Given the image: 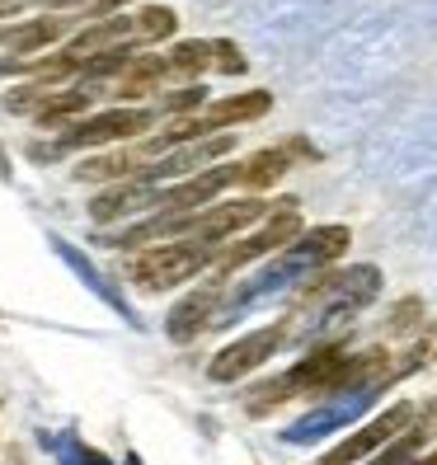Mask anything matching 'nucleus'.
Wrapping results in <instances>:
<instances>
[{
    "label": "nucleus",
    "instance_id": "obj_23",
    "mask_svg": "<svg viewBox=\"0 0 437 465\" xmlns=\"http://www.w3.org/2000/svg\"><path fill=\"white\" fill-rule=\"evenodd\" d=\"M419 315H423V306H419V301H400V306H395V330H419Z\"/></svg>",
    "mask_w": 437,
    "mask_h": 465
},
{
    "label": "nucleus",
    "instance_id": "obj_12",
    "mask_svg": "<svg viewBox=\"0 0 437 465\" xmlns=\"http://www.w3.org/2000/svg\"><path fill=\"white\" fill-rule=\"evenodd\" d=\"M292 165H296V146H263L244 160V165H235V183L250 188V193H263V188H273Z\"/></svg>",
    "mask_w": 437,
    "mask_h": 465
},
{
    "label": "nucleus",
    "instance_id": "obj_9",
    "mask_svg": "<svg viewBox=\"0 0 437 465\" xmlns=\"http://www.w3.org/2000/svg\"><path fill=\"white\" fill-rule=\"evenodd\" d=\"M222 306H226V282H207V287H194L179 306L170 311L165 320V334L174 343H194L203 330H212L222 320Z\"/></svg>",
    "mask_w": 437,
    "mask_h": 465
},
{
    "label": "nucleus",
    "instance_id": "obj_17",
    "mask_svg": "<svg viewBox=\"0 0 437 465\" xmlns=\"http://www.w3.org/2000/svg\"><path fill=\"white\" fill-rule=\"evenodd\" d=\"M212 66V43H203V38H184V43H174L170 47V57H165V71H170V80H194L203 75Z\"/></svg>",
    "mask_w": 437,
    "mask_h": 465
},
{
    "label": "nucleus",
    "instance_id": "obj_3",
    "mask_svg": "<svg viewBox=\"0 0 437 465\" xmlns=\"http://www.w3.org/2000/svg\"><path fill=\"white\" fill-rule=\"evenodd\" d=\"M212 259H216V250H207L198 240H170V244H151V250L132 254L127 272L142 292H170V287L194 282L198 272H207Z\"/></svg>",
    "mask_w": 437,
    "mask_h": 465
},
{
    "label": "nucleus",
    "instance_id": "obj_21",
    "mask_svg": "<svg viewBox=\"0 0 437 465\" xmlns=\"http://www.w3.org/2000/svg\"><path fill=\"white\" fill-rule=\"evenodd\" d=\"M212 66L226 71V75H244V66H250V62L240 57V47H235L231 38H216V43H212Z\"/></svg>",
    "mask_w": 437,
    "mask_h": 465
},
{
    "label": "nucleus",
    "instance_id": "obj_19",
    "mask_svg": "<svg viewBox=\"0 0 437 465\" xmlns=\"http://www.w3.org/2000/svg\"><path fill=\"white\" fill-rule=\"evenodd\" d=\"M423 442H428V432L423 428H409V432H400L395 442L386 447V451H376L372 460H363V465H414L419 460V451H423Z\"/></svg>",
    "mask_w": 437,
    "mask_h": 465
},
{
    "label": "nucleus",
    "instance_id": "obj_22",
    "mask_svg": "<svg viewBox=\"0 0 437 465\" xmlns=\"http://www.w3.org/2000/svg\"><path fill=\"white\" fill-rule=\"evenodd\" d=\"M203 104H207V90H203V85H184L179 94L165 99V108H174V114H184V118H188V114H198Z\"/></svg>",
    "mask_w": 437,
    "mask_h": 465
},
{
    "label": "nucleus",
    "instance_id": "obj_15",
    "mask_svg": "<svg viewBox=\"0 0 437 465\" xmlns=\"http://www.w3.org/2000/svg\"><path fill=\"white\" fill-rule=\"evenodd\" d=\"M170 80L165 71V57H151V52H136V57L127 62V71L118 75V94L123 99H142V94H155L160 85Z\"/></svg>",
    "mask_w": 437,
    "mask_h": 465
},
{
    "label": "nucleus",
    "instance_id": "obj_13",
    "mask_svg": "<svg viewBox=\"0 0 437 465\" xmlns=\"http://www.w3.org/2000/svg\"><path fill=\"white\" fill-rule=\"evenodd\" d=\"M367 400H372V391H353V395H343L339 404H324V409H315V414H306L302 423H292L283 437H287V442H315V437H324V432H334L339 423H348Z\"/></svg>",
    "mask_w": 437,
    "mask_h": 465
},
{
    "label": "nucleus",
    "instance_id": "obj_20",
    "mask_svg": "<svg viewBox=\"0 0 437 465\" xmlns=\"http://www.w3.org/2000/svg\"><path fill=\"white\" fill-rule=\"evenodd\" d=\"M432 358H437V324H432L428 334H419L414 343H409V348L400 352V362H391V367H386V381H395V376H404V371H419V367H428Z\"/></svg>",
    "mask_w": 437,
    "mask_h": 465
},
{
    "label": "nucleus",
    "instance_id": "obj_16",
    "mask_svg": "<svg viewBox=\"0 0 437 465\" xmlns=\"http://www.w3.org/2000/svg\"><path fill=\"white\" fill-rule=\"evenodd\" d=\"M90 104H94V90L90 85H80V90H52L43 99V108L34 114V123H43V127H71Z\"/></svg>",
    "mask_w": 437,
    "mask_h": 465
},
{
    "label": "nucleus",
    "instance_id": "obj_10",
    "mask_svg": "<svg viewBox=\"0 0 437 465\" xmlns=\"http://www.w3.org/2000/svg\"><path fill=\"white\" fill-rule=\"evenodd\" d=\"M160 203V188L155 183H142V179H127V183H108L104 193L90 198V216L104 226L114 222H127V216H151Z\"/></svg>",
    "mask_w": 437,
    "mask_h": 465
},
{
    "label": "nucleus",
    "instance_id": "obj_27",
    "mask_svg": "<svg viewBox=\"0 0 437 465\" xmlns=\"http://www.w3.org/2000/svg\"><path fill=\"white\" fill-rule=\"evenodd\" d=\"M15 29H19V24H0V43H5V47H10V38H15Z\"/></svg>",
    "mask_w": 437,
    "mask_h": 465
},
{
    "label": "nucleus",
    "instance_id": "obj_4",
    "mask_svg": "<svg viewBox=\"0 0 437 465\" xmlns=\"http://www.w3.org/2000/svg\"><path fill=\"white\" fill-rule=\"evenodd\" d=\"M296 240H302V212H296V203H292V198L273 203V212L263 216V226H259L254 235H244V240L226 244V250H216V259H212L216 282H226L231 272L250 268V263H259V259H268V254H283L287 244H296Z\"/></svg>",
    "mask_w": 437,
    "mask_h": 465
},
{
    "label": "nucleus",
    "instance_id": "obj_26",
    "mask_svg": "<svg viewBox=\"0 0 437 465\" xmlns=\"http://www.w3.org/2000/svg\"><path fill=\"white\" fill-rule=\"evenodd\" d=\"M19 5H24V0H0V19H5V15H15Z\"/></svg>",
    "mask_w": 437,
    "mask_h": 465
},
{
    "label": "nucleus",
    "instance_id": "obj_29",
    "mask_svg": "<svg viewBox=\"0 0 437 465\" xmlns=\"http://www.w3.org/2000/svg\"><path fill=\"white\" fill-rule=\"evenodd\" d=\"M414 465H437V447H432V451H428L423 460H414Z\"/></svg>",
    "mask_w": 437,
    "mask_h": 465
},
{
    "label": "nucleus",
    "instance_id": "obj_14",
    "mask_svg": "<svg viewBox=\"0 0 437 465\" xmlns=\"http://www.w3.org/2000/svg\"><path fill=\"white\" fill-rule=\"evenodd\" d=\"M66 34H71V19H29V24H19V29H15L10 52H15V62H34L43 47L62 43Z\"/></svg>",
    "mask_w": 437,
    "mask_h": 465
},
{
    "label": "nucleus",
    "instance_id": "obj_25",
    "mask_svg": "<svg viewBox=\"0 0 437 465\" xmlns=\"http://www.w3.org/2000/svg\"><path fill=\"white\" fill-rule=\"evenodd\" d=\"M123 5H127V0H94L90 15H99V19H104V15H114V10H123Z\"/></svg>",
    "mask_w": 437,
    "mask_h": 465
},
{
    "label": "nucleus",
    "instance_id": "obj_6",
    "mask_svg": "<svg viewBox=\"0 0 437 465\" xmlns=\"http://www.w3.org/2000/svg\"><path fill=\"white\" fill-rule=\"evenodd\" d=\"M414 419H419V409L409 404V400H395L391 409H381V414H376L372 423H363L353 437H343L339 447H330L315 465H363V460H372L376 451H386L400 432L414 428Z\"/></svg>",
    "mask_w": 437,
    "mask_h": 465
},
{
    "label": "nucleus",
    "instance_id": "obj_2",
    "mask_svg": "<svg viewBox=\"0 0 437 465\" xmlns=\"http://www.w3.org/2000/svg\"><path fill=\"white\" fill-rule=\"evenodd\" d=\"M381 287V272L372 263H358V268H339V272H315V278L302 287V296H296V315H311V324H324V320H339V315H353L363 311L367 301L376 296Z\"/></svg>",
    "mask_w": 437,
    "mask_h": 465
},
{
    "label": "nucleus",
    "instance_id": "obj_1",
    "mask_svg": "<svg viewBox=\"0 0 437 465\" xmlns=\"http://www.w3.org/2000/svg\"><path fill=\"white\" fill-rule=\"evenodd\" d=\"M386 367L391 352H348V348H315L311 358H302L292 371L273 376L268 386L254 391L250 414H268L283 400H324V395H348V391H376L386 386Z\"/></svg>",
    "mask_w": 437,
    "mask_h": 465
},
{
    "label": "nucleus",
    "instance_id": "obj_28",
    "mask_svg": "<svg viewBox=\"0 0 437 465\" xmlns=\"http://www.w3.org/2000/svg\"><path fill=\"white\" fill-rule=\"evenodd\" d=\"M0 174H5V179H10V155H5V151H0Z\"/></svg>",
    "mask_w": 437,
    "mask_h": 465
},
{
    "label": "nucleus",
    "instance_id": "obj_24",
    "mask_svg": "<svg viewBox=\"0 0 437 465\" xmlns=\"http://www.w3.org/2000/svg\"><path fill=\"white\" fill-rule=\"evenodd\" d=\"M24 5H52V10H80L85 0H24Z\"/></svg>",
    "mask_w": 437,
    "mask_h": 465
},
{
    "label": "nucleus",
    "instance_id": "obj_8",
    "mask_svg": "<svg viewBox=\"0 0 437 465\" xmlns=\"http://www.w3.org/2000/svg\"><path fill=\"white\" fill-rule=\"evenodd\" d=\"M283 343H287L283 324H263V330L244 334V339H235V343H226L222 352H216V358L207 362V376L222 381V386H231V381H244L250 371H259Z\"/></svg>",
    "mask_w": 437,
    "mask_h": 465
},
{
    "label": "nucleus",
    "instance_id": "obj_5",
    "mask_svg": "<svg viewBox=\"0 0 437 465\" xmlns=\"http://www.w3.org/2000/svg\"><path fill=\"white\" fill-rule=\"evenodd\" d=\"M155 127V114L151 108H136V104H123V108H108V114H94V118H80L71 127L57 132V146L52 151H108V146H123L132 136H146Z\"/></svg>",
    "mask_w": 437,
    "mask_h": 465
},
{
    "label": "nucleus",
    "instance_id": "obj_18",
    "mask_svg": "<svg viewBox=\"0 0 437 465\" xmlns=\"http://www.w3.org/2000/svg\"><path fill=\"white\" fill-rule=\"evenodd\" d=\"M174 29H179V19L170 5H146L142 15H132V34L142 43H165V38H174Z\"/></svg>",
    "mask_w": 437,
    "mask_h": 465
},
{
    "label": "nucleus",
    "instance_id": "obj_7",
    "mask_svg": "<svg viewBox=\"0 0 437 465\" xmlns=\"http://www.w3.org/2000/svg\"><path fill=\"white\" fill-rule=\"evenodd\" d=\"M235 151V132H216V136H198V142H188L170 155H160L146 165L142 183H155V188H165V179H194L203 174L207 165H222V160Z\"/></svg>",
    "mask_w": 437,
    "mask_h": 465
},
{
    "label": "nucleus",
    "instance_id": "obj_11",
    "mask_svg": "<svg viewBox=\"0 0 437 465\" xmlns=\"http://www.w3.org/2000/svg\"><path fill=\"white\" fill-rule=\"evenodd\" d=\"M151 165V155L146 146L136 142V146H108L99 155H85L75 165V179L80 183H127V179H142Z\"/></svg>",
    "mask_w": 437,
    "mask_h": 465
}]
</instances>
